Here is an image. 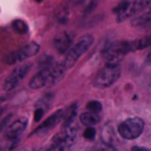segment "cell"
Segmentation results:
<instances>
[{"mask_svg": "<svg viewBox=\"0 0 151 151\" xmlns=\"http://www.w3.org/2000/svg\"><path fill=\"white\" fill-rule=\"evenodd\" d=\"M87 110H88V111H91V112L99 113V112L101 111V104H100L98 100L88 101V103H87Z\"/></svg>", "mask_w": 151, "mask_h": 151, "instance_id": "d6986e66", "label": "cell"}, {"mask_svg": "<svg viewBox=\"0 0 151 151\" xmlns=\"http://www.w3.org/2000/svg\"><path fill=\"white\" fill-rule=\"evenodd\" d=\"M131 44H132V51H134V50H144V48L150 46L151 38H150V35H146V37H144L142 39H138V40L131 42Z\"/></svg>", "mask_w": 151, "mask_h": 151, "instance_id": "2e32d148", "label": "cell"}, {"mask_svg": "<svg viewBox=\"0 0 151 151\" xmlns=\"http://www.w3.org/2000/svg\"><path fill=\"white\" fill-rule=\"evenodd\" d=\"M131 25L133 27H139V28H149L151 25V12H145L134 19H132Z\"/></svg>", "mask_w": 151, "mask_h": 151, "instance_id": "4fadbf2b", "label": "cell"}, {"mask_svg": "<svg viewBox=\"0 0 151 151\" xmlns=\"http://www.w3.org/2000/svg\"><path fill=\"white\" fill-rule=\"evenodd\" d=\"M19 151H31L29 149H21V150H19Z\"/></svg>", "mask_w": 151, "mask_h": 151, "instance_id": "d4e9b609", "label": "cell"}, {"mask_svg": "<svg viewBox=\"0 0 151 151\" xmlns=\"http://www.w3.org/2000/svg\"><path fill=\"white\" fill-rule=\"evenodd\" d=\"M132 151H150L147 147H140V146H132Z\"/></svg>", "mask_w": 151, "mask_h": 151, "instance_id": "cb8c5ba5", "label": "cell"}, {"mask_svg": "<svg viewBox=\"0 0 151 151\" xmlns=\"http://www.w3.org/2000/svg\"><path fill=\"white\" fill-rule=\"evenodd\" d=\"M84 137H85L86 139H88V140L94 139V137H96V130H94L92 126H88V127L85 130V132H84Z\"/></svg>", "mask_w": 151, "mask_h": 151, "instance_id": "ffe728a7", "label": "cell"}, {"mask_svg": "<svg viewBox=\"0 0 151 151\" xmlns=\"http://www.w3.org/2000/svg\"><path fill=\"white\" fill-rule=\"evenodd\" d=\"M31 66H32L31 64H24V65L18 66L17 68H14L12 71V73L6 78V80L4 83V90L11 91V90L15 88L22 81V79L26 77V74L31 70Z\"/></svg>", "mask_w": 151, "mask_h": 151, "instance_id": "ba28073f", "label": "cell"}, {"mask_svg": "<svg viewBox=\"0 0 151 151\" xmlns=\"http://www.w3.org/2000/svg\"><path fill=\"white\" fill-rule=\"evenodd\" d=\"M101 137H103V142H105V143H107V144H112V145H113V143L117 142L114 126H113L111 123H107V124L104 126Z\"/></svg>", "mask_w": 151, "mask_h": 151, "instance_id": "9a60e30c", "label": "cell"}, {"mask_svg": "<svg viewBox=\"0 0 151 151\" xmlns=\"http://www.w3.org/2000/svg\"><path fill=\"white\" fill-rule=\"evenodd\" d=\"M120 76V67L118 64L107 63L94 77V85L97 87L104 88L113 85Z\"/></svg>", "mask_w": 151, "mask_h": 151, "instance_id": "277c9868", "label": "cell"}, {"mask_svg": "<svg viewBox=\"0 0 151 151\" xmlns=\"http://www.w3.org/2000/svg\"><path fill=\"white\" fill-rule=\"evenodd\" d=\"M151 5V0H134L132 2H129L127 6L117 14V21H124L133 15H136L139 12H143L144 9L149 8Z\"/></svg>", "mask_w": 151, "mask_h": 151, "instance_id": "9c48e42d", "label": "cell"}, {"mask_svg": "<svg viewBox=\"0 0 151 151\" xmlns=\"http://www.w3.org/2000/svg\"><path fill=\"white\" fill-rule=\"evenodd\" d=\"M127 4H129V1H123V2H120L118 6H116L112 11H113V13H116V14H118L119 12H122L126 6H127Z\"/></svg>", "mask_w": 151, "mask_h": 151, "instance_id": "7402d4cb", "label": "cell"}, {"mask_svg": "<svg viewBox=\"0 0 151 151\" xmlns=\"http://www.w3.org/2000/svg\"><path fill=\"white\" fill-rule=\"evenodd\" d=\"M2 112H4V107H0V116H1Z\"/></svg>", "mask_w": 151, "mask_h": 151, "instance_id": "484cf974", "label": "cell"}, {"mask_svg": "<svg viewBox=\"0 0 151 151\" xmlns=\"http://www.w3.org/2000/svg\"><path fill=\"white\" fill-rule=\"evenodd\" d=\"M12 27H13V29H14L17 33H20V34H24V33H26V32L28 31V27H27L26 22L22 21V20H20V19L14 20V21L12 22Z\"/></svg>", "mask_w": 151, "mask_h": 151, "instance_id": "e0dca14e", "label": "cell"}, {"mask_svg": "<svg viewBox=\"0 0 151 151\" xmlns=\"http://www.w3.org/2000/svg\"><path fill=\"white\" fill-rule=\"evenodd\" d=\"M94 41V38L93 35L91 34H86L84 37H81L73 46H71L66 53V57H65V60H64V66L66 68H70L72 67L78 60L79 58L91 47V45L93 44Z\"/></svg>", "mask_w": 151, "mask_h": 151, "instance_id": "7a4b0ae2", "label": "cell"}, {"mask_svg": "<svg viewBox=\"0 0 151 151\" xmlns=\"http://www.w3.org/2000/svg\"><path fill=\"white\" fill-rule=\"evenodd\" d=\"M132 51V44L129 41H113L109 44L103 51V58L106 63L119 64V61Z\"/></svg>", "mask_w": 151, "mask_h": 151, "instance_id": "3957f363", "label": "cell"}, {"mask_svg": "<svg viewBox=\"0 0 151 151\" xmlns=\"http://www.w3.org/2000/svg\"><path fill=\"white\" fill-rule=\"evenodd\" d=\"M9 119H11V114H8V116H6L4 119H1L0 120V132L7 126V123L9 122Z\"/></svg>", "mask_w": 151, "mask_h": 151, "instance_id": "603a6c76", "label": "cell"}, {"mask_svg": "<svg viewBox=\"0 0 151 151\" xmlns=\"http://www.w3.org/2000/svg\"><path fill=\"white\" fill-rule=\"evenodd\" d=\"M100 120V117L98 113L96 112H91V111H86V112H83L80 114V122L86 125V126H93L96 124H98Z\"/></svg>", "mask_w": 151, "mask_h": 151, "instance_id": "5bb4252c", "label": "cell"}, {"mask_svg": "<svg viewBox=\"0 0 151 151\" xmlns=\"http://www.w3.org/2000/svg\"><path fill=\"white\" fill-rule=\"evenodd\" d=\"M144 130V120L139 117L127 118L122 122L118 126L119 134L125 139H136L138 138Z\"/></svg>", "mask_w": 151, "mask_h": 151, "instance_id": "5b68a950", "label": "cell"}, {"mask_svg": "<svg viewBox=\"0 0 151 151\" xmlns=\"http://www.w3.org/2000/svg\"><path fill=\"white\" fill-rule=\"evenodd\" d=\"M66 70L67 68L64 66V64L47 65L29 80V87L33 90H38L45 86L54 85L64 77Z\"/></svg>", "mask_w": 151, "mask_h": 151, "instance_id": "6da1fadb", "label": "cell"}, {"mask_svg": "<svg viewBox=\"0 0 151 151\" xmlns=\"http://www.w3.org/2000/svg\"><path fill=\"white\" fill-rule=\"evenodd\" d=\"M65 116V110H58L57 112L52 113L47 119H45L35 130L33 133H41V132H47L50 130H52L53 127H55L60 122L61 119L64 118Z\"/></svg>", "mask_w": 151, "mask_h": 151, "instance_id": "30bf717a", "label": "cell"}, {"mask_svg": "<svg viewBox=\"0 0 151 151\" xmlns=\"http://www.w3.org/2000/svg\"><path fill=\"white\" fill-rule=\"evenodd\" d=\"M35 1H37V2H41L42 0H35Z\"/></svg>", "mask_w": 151, "mask_h": 151, "instance_id": "4316f807", "label": "cell"}, {"mask_svg": "<svg viewBox=\"0 0 151 151\" xmlns=\"http://www.w3.org/2000/svg\"><path fill=\"white\" fill-rule=\"evenodd\" d=\"M26 126H27V118H25V117L18 118L11 125L7 126V129H6V137L8 139H18V137L25 131Z\"/></svg>", "mask_w": 151, "mask_h": 151, "instance_id": "8fae6325", "label": "cell"}, {"mask_svg": "<svg viewBox=\"0 0 151 151\" xmlns=\"http://www.w3.org/2000/svg\"><path fill=\"white\" fill-rule=\"evenodd\" d=\"M40 51V46L37 42H29L28 45H25L24 47H21L18 51H14L12 53H9L8 55H6L5 58V63L8 65H13L17 63H20L27 58H31L33 55H35L38 52Z\"/></svg>", "mask_w": 151, "mask_h": 151, "instance_id": "52a82bcc", "label": "cell"}, {"mask_svg": "<svg viewBox=\"0 0 151 151\" xmlns=\"http://www.w3.org/2000/svg\"><path fill=\"white\" fill-rule=\"evenodd\" d=\"M93 151H117V149L112 144H107L105 142H99L94 145Z\"/></svg>", "mask_w": 151, "mask_h": 151, "instance_id": "ac0fdd59", "label": "cell"}, {"mask_svg": "<svg viewBox=\"0 0 151 151\" xmlns=\"http://www.w3.org/2000/svg\"><path fill=\"white\" fill-rule=\"evenodd\" d=\"M72 41H73V37L72 34L67 33V32H63L60 34H58L54 40H53V45H54V48L59 52V53H66L68 51V48L71 47L72 45Z\"/></svg>", "mask_w": 151, "mask_h": 151, "instance_id": "7c38bea8", "label": "cell"}, {"mask_svg": "<svg viewBox=\"0 0 151 151\" xmlns=\"http://www.w3.org/2000/svg\"><path fill=\"white\" fill-rule=\"evenodd\" d=\"M42 116H44V109L38 107V109L34 111V122H35V123H39Z\"/></svg>", "mask_w": 151, "mask_h": 151, "instance_id": "44dd1931", "label": "cell"}, {"mask_svg": "<svg viewBox=\"0 0 151 151\" xmlns=\"http://www.w3.org/2000/svg\"><path fill=\"white\" fill-rule=\"evenodd\" d=\"M76 139H77L76 134H72L66 132L65 130H61L58 134L53 137L51 144L44 151H70Z\"/></svg>", "mask_w": 151, "mask_h": 151, "instance_id": "8992f818", "label": "cell"}]
</instances>
